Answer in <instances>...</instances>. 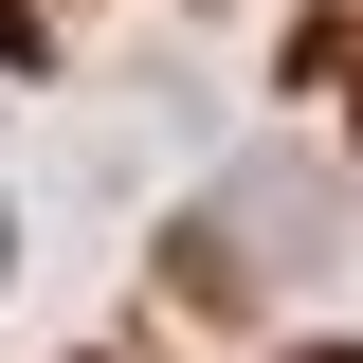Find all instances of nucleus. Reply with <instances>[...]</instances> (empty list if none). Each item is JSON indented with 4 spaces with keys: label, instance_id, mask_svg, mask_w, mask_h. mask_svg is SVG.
I'll list each match as a JSON object with an SVG mask.
<instances>
[{
    "label": "nucleus",
    "instance_id": "nucleus-1",
    "mask_svg": "<svg viewBox=\"0 0 363 363\" xmlns=\"http://www.w3.org/2000/svg\"><path fill=\"white\" fill-rule=\"evenodd\" d=\"M0 55H18V73H37V0H0Z\"/></svg>",
    "mask_w": 363,
    "mask_h": 363
},
{
    "label": "nucleus",
    "instance_id": "nucleus-2",
    "mask_svg": "<svg viewBox=\"0 0 363 363\" xmlns=\"http://www.w3.org/2000/svg\"><path fill=\"white\" fill-rule=\"evenodd\" d=\"M0 255H18V236H0Z\"/></svg>",
    "mask_w": 363,
    "mask_h": 363
}]
</instances>
